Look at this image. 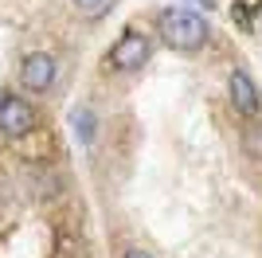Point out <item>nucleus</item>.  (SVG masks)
<instances>
[{
    "mask_svg": "<svg viewBox=\"0 0 262 258\" xmlns=\"http://www.w3.org/2000/svg\"><path fill=\"white\" fill-rule=\"evenodd\" d=\"M157 32L161 39L172 47V51H200L204 43H208L211 28L204 24V16L196 12H184V8H164L157 16Z\"/></svg>",
    "mask_w": 262,
    "mask_h": 258,
    "instance_id": "obj_1",
    "label": "nucleus"
},
{
    "mask_svg": "<svg viewBox=\"0 0 262 258\" xmlns=\"http://www.w3.org/2000/svg\"><path fill=\"white\" fill-rule=\"evenodd\" d=\"M106 63L114 67V71H121V75H129V71H141V67L149 63V35L137 32V28L121 32V35H118V43L110 47Z\"/></svg>",
    "mask_w": 262,
    "mask_h": 258,
    "instance_id": "obj_2",
    "label": "nucleus"
},
{
    "mask_svg": "<svg viewBox=\"0 0 262 258\" xmlns=\"http://www.w3.org/2000/svg\"><path fill=\"white\" fill-rule=\"evenodd\" d=\"M35 129V110L28 98H16V94H4L0 98V133L8 137H24Z\"/></svg>",
    "mask_w": 262,
    "mask_h": 258,
    "instance_id": "obj_3",
    "label": "nucleus"
},
{
    "mask_svg": "<svg viewBox=\"0 0 262 258\" xmlns=\"http://www.w3.org/2000/svg\"><path fill=\"white\" fill-rule=\"evenodd\" d=\"M55 75H59V63H55V55H47V51H32L20 67V82L28 86V90H35V94L51 90Z\"/></svg>",
    "mask_w": 262,
    "mask_h": 258,
    "instance_id": "obj_4",
    "label": "nucleus"
},
{
    "mask_svg": "<svg viewBox=\"0 0 262 258\" xmlns=\"http://www.w3.org/2000/svg\"><path fill=\"white\" fill-rule=\"evenodd\" d=\"M227 94H231V106L239 110V114H258L262 98H258V86L247 71H231L227 78Z\"/></svg>",
    "mask_w": 262,
    "mask_h": 258,
    "instance_id": "obj_5",
    "label": "nucleus"
},
{
    "mask_svg": "<svg viewBox=\"0 0 262 258\" xmlns=\"http://www.w3.org/2000/svg\"><path fill=\"white\" fill-rule=\"evenodd\" d=\"M71 125H75V137L82 141V145H90V141H94V110L78 106L75 114H71Z\"/></svg>",
    "mask_w": 262,
    "mask_h": 258,
    "instance_id": "obj_6",
    "label": "nucleus"
},
{
    "mask_svg": "<svg viewBox=\"0 0 262 258\" xmlns=\"http://www.w3.org/2000/svg\"><path fill=\"white\" fill-rule=\"evenodd\" d=\"M75 8L82 12V16H102V12L110 8V0H75Z\"/></svg>",
    "mask_w": 262,
    "mask_h": 258,
    "instance_id": "obj_7",
    "label": "nucleus"
},
{
    "mask_svg": "<svg viewBox=\"0 0 262 258\" xmlns=\"http://www.w3.org/2000/svg\"><path fill=\"white\" fill-rule=\"evenodd\" d=\"M121 258H153V254H149V250H141V247H129Z\"/></svg>",
    "mask_w": 262,
    "mask_h": 258,
    "instance_id": "obj_8",
    "label": "nucleus"
}]
</instances>
